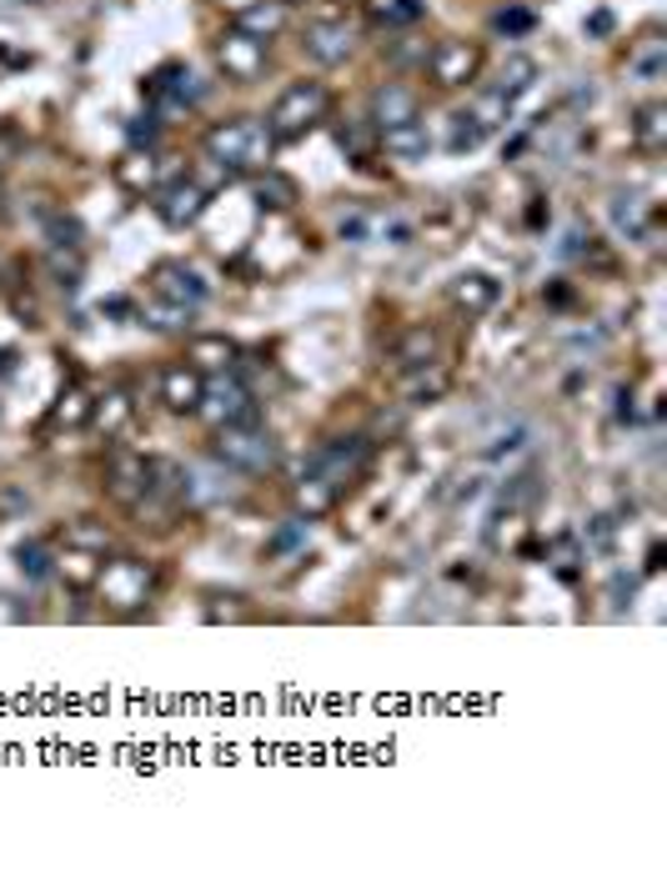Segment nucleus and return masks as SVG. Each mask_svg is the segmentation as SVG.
Masks as SVG:
<instances>
[{"label":"nucleus","instance_id":"20","mask_svg":"<svg viewBox=\"0 0 667 877\" xmlns=\"http://www.w3.org/2000/svg\"><path fill=\"white\" fill-rule=\"evenodd\" d=\"M632 146H637L643 155L667 151V106L663 101H653V106L637 111V120H632Z\"/></svg>","mask_w":667,"mask_h":877},{"label":"nucleus","instance_id":"4","mask_svg":"<svg viewBox=\"0 0 667 877\" xmlns=\"http://www.w3.org/2000/svg\"><path fill=\"white\" fill-rule=\"evenodd\" d=\"M151 581H156V572L146 567L141 557H116L95 572V592H101V602H106L111 612H136V607H146V597H151Z\"/></svg>","mask_w":667,"mask_h":877},{"label":"nucleus","instance_id":"8","mask_svg":"<svg viewBox=\"0 0 667 877\" xmlns=\"http://www.w3.org/2000/svg\"><path fill=\"white\" fill-rule=\"evenodd\" d=\"M196 412H202L211 427H237V422H256V396H251L237 377L211 381V386L202 392V406H196Z\"/></svg>","mask_w":667,"mask_h":877},{"label":"nucleus","instance_id":"34","mask_svg":"<svg viewBox=\"0 0 667 877\" xmlns=\"http://www.w3.org/2000/svg\"><path fill=\"white\" fill-rule=\"evenodd\" d=\"M537 497V476L532 472H527V476H517V482L513 486H507V492H502V501H507V507H527V501H532Z\"/></svg>","mask_w":667,"mask_h":877},{"label":"nucleus","instance_id":"40","mask_svg":"<svg viewBox=\"0 0 667 877\" xmlns=\"http://www.w3.org/2000/svg\"><path fill=\"white\" fill-rule=\"evenodd\" d=\"M663 567V542H653V552H647V572Z\"/></svg>","mask_w":667,"mask_h":877},{"label":"nucleus","instance_id":"38","mask_svg":"<svg viewBox=\"0 0 667 877\" xmlns=\"http://www.w3.org/2000/svg\"><path fill=\"white\" fill-rule=\"evenodd\" d=\"M492 25H497V31H527V25H532V15H527V11H502Z\"/></svg>","mask_w":667,"mask_h":877},{"label":"nucleus","instance_id":"31","mask_svg":"<svg viewBox=\"0 0 667 877\" xmlns=\"http://www.w3.org/2000/svg\"><path fill=\"white\" fill-rule=\"evenodd\" d=\"M66 542H71L76 552H106V546H111V532H106V527H95L91 517H81V522L66 532Z\"/></svg>","mask_w":667,"mask_h":877},{"label":"nucleus","instance_id":"28","mask_svg":"<svg viewBox=\"0 0 667 877\" xmlns=\"http://www.w3.org/2000/svg\"><path fill=\"white\" fill-rule=\"evenodd\" d=\"M91 396L81 392V386H66V396L56 402V412H50V427H85L91 422Z\"/></svg>","mask_w":667,"mask_h":877},{"label":"nucleus","instance_id":"30","mask_svg":"<svg viewBox=\"0 0 667 877\" xmlns=\"http://www.w3.org/2000/svg\"><path fill=\"white\" fill-rule=\"evenodd\" d=\"M15 567H21V577H25V581L50 577V546H46V542H25V546H15Z\"/></svg>","mask_w":667,"mask_h":877},{"label":"nucleus","instance_id":"26","mask_svg":"<svg viewBox=\"0 0 667 877\" xmlns=\"http://www.w3.org/2000/svg\"><path fill=\"white\" fill-rule=\"evenodd\" d=\"M297 507L307 511V517H326V511L336 507V486L326 482V476L307 472L301 476V486H297Z\"/></svg>","mask_w":667,"mask_h":877},{"label":"nucleus","instance_id":"5","mask_svg":"<svg viewBox=\"0 0 667 877\" xmlns=\"http://www.w3.org/2000/svg\"><path fill=\"white\" fill-rule=\"evenodd\" d=\"M146 281H151L156 301H171V307H186V311H196L206 297H211V286L202 281V272L186 266V262H156Z\"/></svg>","mask_w":667,"mask_h":877},{"label":"nucleus","instance_id":"11","mask_svg":"<svg viewBox=\"0 0 667 877\" xmlns=\"http://www.w3.org/2000/svg\"><path fill=\"white\" fill-rule=\"evenodd\" d=\"M156 211H161V221L166 226H191L196 216L206 211V186L191 176H176L166 181V186L156 191Z\"/></svg>","mask_w":667,"mask_h":877},{"label":"nucleus","instance_id":"2","mask_svg":"<svg viewBox=\"0 0 667 877\" xmlns=\"http://www.w3.org/2000/svg\"><path fill=\"white\" fill-rule=\"evenodd\" d=\"M211 462L227 466V472L266 476V472H276V462H281V447L272 441V431H266L262 422H237V427H216Z\"/></svg>","mask_w":667,"mask_h":877},{"label":"nucleus","instance_id":"3","mask_svg":"<svg viewBox=\"0 0 667 877\" xmlns=\"http://www.w3.org/2000/svg\"><path fill=\"white\" fill-rule=\"evenodd\" d=\"M326 111H332V91L322 81H291L281 95H276L272 116H266V131L276 141H301L311 126H322Z\"/></svg>","mask_w":667,"mask_h":877},{"label":"nucleus","instance_id":"1","mask_svg":"<svg viewBox=\"0 0 667 877\" xmlns=\"http://www.w3.org/2000/svg\"><path fill=\"white\" fill-rule=\"evenodd\" d=\"M272 151H276V136L266 131V120H256V116L221 120V126L206 131V155H211L227 176H241V171L256 176V171H266Z\"/></svg>","mask_w":667,"mask_h":877},{"label":"nucleus","instance_id":"33","mask_svg":"<svg viewBox=\"0 0 667 877\" xmlns=\"http://www.w3.org/2000/svg\"><path fill=\"white\" fill-rule=\"evenodd\" d=\"M46 262H50V272H56V281L66 286V291H71V286H81V251H71V256H66V246H50Z\"/></svg>","mask_w":667,"mask_h":877},{"label":"nucleus","instance_id":"12","mask_svg":"<svg viewBox=\"0 0 667 877\" xmlns=\"http://www.w3.org/2000/svg\"><path fill=\"white\" fill-rule=\"evenodd\" d=\"M422 116V101L412 85H396V81H381L371 91V126L377 131H392V126H406V120Z\"/></svg>","mask_w":667,"mask_h":877},{"label":"nucleus","instance_id":"19","mask_svg":"<svg viewBox=\"0 0 667 877\" xmlns=\"http://www.w3.org/2000/svg\"><path fill=\"white\" fill-rule=\"evenodd\" d=\"M381 146L396 155V161H427L432 151V131H427V120H406V126H392V131H381Z\"/></svg>","mask_w":667,"mask_h":877},{"label":"nucleus","instance_id":"18","mask_svg":"<svg viewBox=\"0 0 667 877\" xmlns=\"http://www.w3.org/2000/svg\"><path fill=\"white\" fill-rule=\"evenodd\" d=\"M608 216H612V226H618L628 241H643L647 226H653V206H647L637 191H618V196L608 201Z\"/></svg>","mask_w":667,"mask_h":877},{"label":"nucleus","instance_id":"24","mask_svg":"<svg viewBox=\"0 0 667 877\" xmlns=\"http://www.w3.org/2000/svg\"><path fill=\"white\" fill-rule=\"evenodd\" d=\"M628 71L647 76V81H657V76L667 71V41L657 36V31H647V36L628 50Z\"/></svg>","mask_w":667,"mask_h":877},{"label":"nucleus","instance_id":"10","mask_svg":"<svg viewBox=\"0 0 667 877\" xmlns=\"http://www.w3.org/2000/svg\"><path fill=\"white\" fill-rule=\"evenodd\" d=\"M216 60H221V71H227L231 81H256V76L266 71V41H256L231 25L227 36H221V46H216Z\"/></svg>","mask_w":667,"mask_h":877},{"label":"nucleus","instance_id":"39","mask_svg":"<svg viewBox=\"0 0 667 877\" xmlns=\"http://www.w3.org/2000/svg\"><path fill=\"white\" fill-rule=\"evenodd\" d=\"M417 15H422L417 0H396L392 11H387V21H417Z\"/></svg>","mask_w":667,"mask_h":877},{"label":"nucleus","instance_id":"23","mask_svg":"<svg viewBox=\"0 0 667 877\" xmlns=\"http://www.w3.org/2000/svg\"><path fill=\"white\" fill-rule=\"evenodd\" d=\"M256 206H262V211H291V206H297V181L272 166L256 171Z\"/></svg>","mask_w":667,"mask_h":877},{"label":"nucleus","instance_id":"27","mask_svg":"<svg viewBox=\"0 0 667 877\" xmlns=\"http://www.w3.org/2000/svg\"><path fill=\"white\" fill-rule=\"evenodd\" d=\"M532 81H537V60L532 56H507L502 60V71H497V85L492 91H502V95H522V91H532Z\"/></svg>","mask_w":667,"mask_h":877},{"label":"nucleus","instance_id":"21","mask_svg":"<svg viewBox=\"0 0 667 877\" xmlns=\"http://www.w3.org/2000/svg\"><path fill=\"white\" fill-rule=\"evenodd\" d=\"M281 25H286V0H256V5L237 11V31H246L256 41H272Z\"/></svg>","mask_w":667,"mask_h":877},{"label":"nucleus","instance_id":"14","mask_svg":"<svg viewBox=\"0 0 667 877\" xmlns=\"http://www.w3.org/2000/svg\"><path fill=\"white\" fill-rule=\"evenodd\" d=\"M186 361L202 371V377H221V371H231L241 361V346L221 332H206V336H191L186 342Z\"/></svg>","mask_w":667,"mask_h":877},{"label":"nucleus","instance_id":"16","mask_svg":"<svg viewBox=\"0 0 667 877\" xmlns=\"http://www.w3.org/2000/svg\"><path fill=\"white\" fill-rule=\"evenodd\" d=\"M447 301H452L457 311H467V316H482V311L497 307V281H492L487 272H462L447 286Z\"/></svg>","mask_w":667,"mask_h":877},{"label":"nucleus","instance_id":"36","mask_svg":"<svg viewBox=\"0 0 667 877\" xmlns=\"http://www.w3.org/2000/svg\"><path fill=\"white\" fill-rule=\"evenodd\" d=\"M527 447V427H517V431H507V437H497V441H492V447H487V457H492V462H497V457H513V451H522Z\"/></svg>","mask_w":667,"mask_h":877},{"label":"nucleus","instance_id":"13","mask_svg":"<svg viewBox=\"0 0 667 877\" xmlns=\"http://www.w3.org/2000/svg\"><path fill=\"white\" fill-rule=\"evenodd\" d=\"M202 392H206V377L191 367V361H171V367L161 371V402H166L176 416L196 412V406H202Z\"/></svg>","mask_w":667,"mask_h":877},{"label":"nucleus","instance_id":"25","mask_svg":"<svg viewBox=\"0 0 667 877\" xmlns=\"http://www.w3.org/2000/svg\"><path fill=\"white\" fill-rule=\"evenodd\" d=\"M467 116H472L487 136H492V131H502V126L513 120V95H502V91H482V95L472 101V111H467Z\"/></svg>","mask_w":667,"mask_h":877},{"label":"nucleus","instance_id":"41","mask_svg":"<svg viewBox=\"0 0 667 877\" xmlns=\"http://www.w3.org/2000/svg\"><path fill=\"white\" fill-rule=\"evenodd\" d=\"M11 367H15V351H0V377H5Z\"/></svg>","mask_w":667,"mask_h":877},{"label":"nucleus","instance_id":"7","mask_svg":"<svg viewBox=\"0 0 667 877\" xmlns=\"http://www.w3.org/2000/svg\"><path fill=\"white\" fill-rule=\"evenodd\" d=\"M367 462H371V441L367 437H336V441H326V447L311 457V472L326 476V482L342 492L352 476L367 472Z\"/></svg>","mask_w":667,"mask_h":877},{"label":"nucleus","instance_id":"17","mask_svg":"<svg viewBox=\"0 0 667 877\" xmlns=\"http://www.w3.org/2000/svg\"><path fill=\"white\" fill-rule=\"evenodd\" d=\"M437 351H441V336L432 332V326H412V332L396 336L392 356H396V367L402 371H427L437 367Z\"/></svg>","mask_w":667,"mask_h":877},{"label":"nucleus","instance_id":"29","mask_svg":"<svg viewBox=\"0 0 667 877\" xmlns=\"http://www.w3.org/2000/svg\"><path fill=\"white\" fill-rule=\"evenodd\" d=\"M91 422H95V427H106V431H120L126 422H131V396H126V392L101 396V402L91 406Z\"/></svg>","mask_w":667,"mask_h":877},{"label":"nucleus","instance_id":"22","mask_svg":"<svg viewBox=\"0 0 667 877\" xmlns=\"http://www.w3.org/2000/svg\"><path fill=\"white\" fill-rule=\"evenodd\" d=\"M116 181L126 191H161V161L151 151H131L126 161H116Z\"/></svg>","mask_w":667,"mask_h":877},{"label":"nucleus","instance_id":"15","mask_svg":"<svg viewBox=\"0 0 667 877\" xmlns=\"http://www.w3.org/2000/svg\"><path fill=\"white\" fill-rule=\"evenodd\" d=\"M301 50H307L317 66H342V60L352 56V31H346L342 21H317V25H307Z\"/></svg>","mask_w":667,"mask_h":877},{"label":"nucleus","instance_id":"6","mask_svg":"<svg viewBox=\"0 0 667 877\" xmlns=\"http://www.w3.org/2000/svg\"><path fill=\"white\" fill-rule=\"evenodd\" d=\"M476 71H482V46L476 41H441L427 56V76L441 91H457V85L476 81Z\"/></svg>","mask_w":667,"mask_h":877},{"label":"nucleus","instance_id":"37","mask_svg":"<svg viewBox=\"0 0 667 877\" xmlns=\"http://www.w3.org/2000/svg\"><path fill=\"white\" fill-rule=\"evenodd\" d=\"M336 146H342V151H352V155H357V161H361V155H367V136H361L357 126H352V131H346V126H342V131H336Z\"/></svg>","mask_w":667,"mask_h":877},{"label":"nucleus","instance_id":"35","mask_svg":"<svg viewBox=\"0 0 667 877\" xmlns=\"http://www.w3.org/2000/svg\"><path fill=\"white\" fill-rule=\"evenodd\" d=\"M146 316H151V326H181L191 311L186 307H171V301H151V311H146Z\"/></svg>","mask_w":667,"mask_h":877},{"label":"nucleus","instance_id":"32","mask_svg":"<svg viewBox=\"0 0 667 877\" xmlns=\"http://www.w3.org/2000/svg\"><path fill=\"white\" fill-rule=\"evenodd\" d=\"M482 141H487V131H482V126H476V120L467 116V111H457L447 146H452V151H472V146H482Z\"/></svg>","mask_w":667,"mask_h":877},{"label":"nucleus","instance_id":"9","mask_svg":"<svg viewBox=\"0 0 667 877\" xmlns=\"http://www.w3.org/2000/svg\"><path fill=\"white\" fill-rule=\"evenodd\" d=\"M146 482H151V462H146V457H136V451H126V447H116L106 457V482L101 486H106V497H116L120 507H136Z\"/></svg>","mask_w":667,"mask_h":877}]
</instances>
